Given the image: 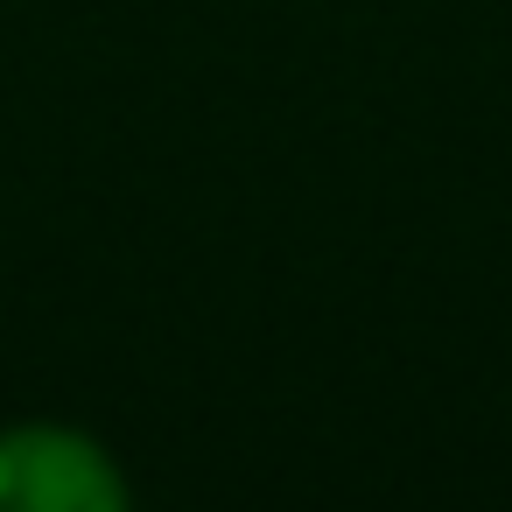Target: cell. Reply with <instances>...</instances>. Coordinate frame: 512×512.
Segmentation results:
<instances>
[{"label":"cell","mask_w":512,"mask_h":512,"mask_svg":"<svg viewBox=\"0 0 512 512\" xmlns=\"http://www.w3.org/2000/svg\"><path fill=\"white\" fill-rule=\"evenodd\" d=\"M0 498L8 505H113L106 463L71 435H8L0 442Z\"/></svg>","instance_id":"cell-1"}]
</instances>
